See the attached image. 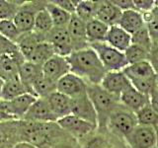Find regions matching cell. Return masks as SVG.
Returning <instances> with one entry per match:
<instances>
[{
	"label": "cell",
	"instance_id": "20",
	"mask_svg": "<svg viewBox=\"0 0 158 148\" xmlns=\"http://www.w3.org/2000/svg\"><path fill=\"white\" fill-rule=\"evenodd\" d=\"M57 120L71 115V99L57 91L44 98Z\"/></svg>",
	"mask_w": 158,
	"mask_h": 148
},
{
	"label": "cell",
	"instance_id": "32",
	"mask_svg": "<svg viewBox=\"0 0 158 148\" xmlns=\"http://www.w3.org/2000/svg\"><path fill=\"white\" fill-rule=\"evenodd\" d=\"M135 117L138 125L151 127H156L158 125V116L153 111L149 103L143 108H141L139 111H137L135 113Z\"/></svg>",
	"mask_w": 158,
	"mask_h": 148
},
{
	"label": "cell",
	"instance_id": "11",
	"mask_svg": "<svg viewBox=\"0 0 158 148\" xmlns=\"http://www.w3.org/2000/svg\"><path fill=\"white\" fill-rule=\"evenodd\" d=\"M25 61L20 51L0 56V79L5 82L19 77L20 65Z\"/></svg>",
	"mask_w": 158,
	"mask_h": 148
},
{
	"label": "cell",
	"instance_id": "6",
	"mask_svg": "<svg viewBox=\"0 0 158 148\" xmlns=\"http://www.w3.org/2000/svg\"><path fill=\"white\" fill-rule=\"evenodd\" d=\"M46 4L47 1H33L23 3L21 5L13 19V22L21 34H26L33 31L35 18L40 10L46 7Z\"/></svg>",
	"mask_w": 158,
	"mask_h": 148
},
{
	"label": "cell",
	"instance_id": "44",
	"mask_svg": "<svg viewBox=\"0 0 158 148\" xmlns=\"http://www.w3.org/2000/svg\"><path fill=\"white\" fill-rule=\"evenodd\" d=\"M111 1L115 4L122 12L127 11V10L135 9L132 0H111Z\"/></svg>",
	"mask_w": 158,
	"mask_h": 148
},
{
	"label": "cell",
	"instance_id": "5",
	"mask_svg": "<svg viewBox=\"0 0 158 148\" xmlns=\"http://www.w3.org/2000/svg\"><path fill=\"white\" fill-rule=\"evenodd\" d=\"M56 123L63 131L76 138L77 140L81 138L85 139L97 130V125L73 115H68L59 118L56 121Z\"/></svg>",
	"mask_w": 158,
	"mask_h": 148
},
{
	"label": "cell",
	"instance_id": "9",
	"mask_svg": "<svg viewBox=\"0 0 158 148\" xmlns=\"http://www.w3.org/2000/svg\"><path fill=\"white\" fill-rule=\"evenodd\" d=\"M56 91L74 99L87 93V83L75 74L69 72L56 82Z\"/></svg>",
	"mask_w": 158,
	"mask_h": 148
},
{
	"label": "cell",
	"instance_id": "43",
	"mask_svg": "<svg viewBox=\"0 0 158 148\" xmlns=\"http://www.w3.org/2000/svg\"><path fill=\"white\" fill-rule=\"evenodd\" d=\"M15 118L10 113L6 101L0 100V122L8 121H14ZM16 121V120H15Z\"/></svg>",
	"mask_w": 158,
	"mask_h": 148
},
{
	"label": "cell",
	"instance_id": "25",
	"mask_svg": "<svg viewBox=\"0 0 158 148\" xmlns=\"http://www.w3.org/2000/svg\"><path fill=\"white\" fill-rule=\"evenodd\" d=\"M41 42H44V39L32 31L30 33L22 34L16 42V46L25 60H29L34 49Z\"/></svg>",
	"mask_w": 158,
	"mask_h": 148
},
{
	"label": "cell",
	"instance_id": "35",
	"mask_svg": "<svg viewBox=\"0 0 158 148\" xmlns=\"http://www.w3.org/2000/svg\"><path fill=\"white\" fill-rule=\"evenodd\" d=\"M0 35L8 41L16 43L22 34L13 22V20H4V21H0Z\"/></svg>",
	"mask_w": 158,
	"mask_h": 148
},
{
	"label": "cell",
	"instance_id": "33",
	"mask_svg": "<svg viewBox=\"0 0 158 148\" xmlns=\"http://www.w3.org/2000/svg\"><path fill=\"white\" fill-rule=\"evenodd\" d=\"M144 24L153 43H158V7H154L151 11L142 14Z\"/></svg>",
	"mask_w": 158,
	"mask_h": 148
},
{
	"label": "cell",
	"instance_id": "49",
	"mask_svg": "<svg viewBox=\"0 0 158 148\" xmlns=\"http://www.w3.org/2000/svg\"><path fill=\"white\" fill-rule=\"evenodd\" d=\"M156 89L158 90V73L156 74Z\"/></svg>",
	"mask_w": 158,
	"mask_h": 148
},
{
	"label": "cell",
	"instance_id": "28",
	"mask_svg": "<svg viewBox=\"0 0 158 148\" xmlns=\"http://www.w3.org/2000/svg\"><path fill=\"white\" fill-rule=\"evenodd\" d=\"M25 93H28L25 89L24 85L20 81L19 77L12 80L5 81L3 83L2 90L0 93V100L3 101H11L13 99L23 95Z\"/></svg>",
	"mask_w": 158,
	"mask_h": 148
},
{
	"label": "cell",
	"instance_id": "1",
	"mask_svg": "<svg viewBox=\"0 0 158 148\" xmlns=\"http://www.w3.org/2000/svg\"><path fill=\"white\" fill-rule=\"evenodd\" d=\"M67 61L70 72L91 85H100L107 73L97 53L90 47L72 51L67 56Z\"/></svg>",
	"mask_w": 158,
	"mask_h": 148
},
{
	"label": "cell",
	"instance_id": "14",
	"mask_svg": "<svg viewBox=\"0 0 158 148\" xmlns=\"http://www.w3.org/2000/svg\"><path fill=\"white\" fill-rule=\"evenodd\" d=\"M71 115L97 125V113L87 93L71 99Z\"/></svg>",
	"mask_w": 158,
	"mask_h": 148
},
{
	"label": "cell",
	"instance_id": "29",
	"mask_svg": "<svg viewBox=\"0 0 158 148\" xmlns=\"http://www.w3.org/2000/svg\"><path fill=\"white\" fill-rule=\"evenodd\" d=\"M54 54H56V52H54L52 44L46 41H44L40 43L36 47L33 53L31 54V56H30L29 60L27 61L33 62L35 64L43 66L44 63H46L49 58L54 56Z\"/></svg>",
	"mask_w": 158,
	"mask_h": 148
},
{
	"label": "cell",
	"instance_id": "27",
	"mask_svg": "<svg viewBox=\"0 0 158 148\" xmlns=\"http://www.w3.org/2000/svg\"><path fill=\"white\" fill-rule=\"evenodd\" d=\"M46 9L52 18L53 28H67L71 19V14L64 11L52 1H47Z\"/></svg>",
	"mask_w": 158,
	"mask_h": 148
},
{
	"label": "cell",
	"instance_id": "19",
	"mask_svg": "<svg viewBox=\"0 0 158 148\" xmlns=\"http://www.w3.org/2000/svg\"><path fill=\"white\" fill-rule=\"evenodd\" d=\"M36 96L30 93H25L23 95L13 99L11 101H6L10 113L16 121H22L24 116L29 111V109L37 100Z\"/></svg>",
	"mask_w": 158,
	"mask_h": 148
},
{
	"label": "cell",
	"instance_id": "50",
	"mask_svg": "<svg viewBox=\"0 0 158 148\" xmlns=\"http://www.w3.org/2000/svg\"><path fill=\"white\" fill-rule=\"evenodd\" d=\"M155 6L158 7V0H155Z\"/></svg>",
	"mask_w": 158,
	"mask_h": 148
},
{
	"label": "cell",
	"instance_id": "2",
	"mask_svg": "<svg viewBox=\"0 0 158 148\" xmlns=\"http://www.w3.org/2000/svg\"><path fill=\"white\" fill-rule=\"evenodd\" d=\"M87 95L97 113V130L107 131V121L112 112L120 105V99L107 92L100 85L87 84Z\"/></svg>",
	"mask_w": 158,
	"mask_h": 148
},
{
	"label": "cell",
	"instance_id": "23",
	"mask_svg": "<svg viewBox=\"0 0 158 148\" xmlns=\"http://www.w3.org/2000/svg\"><path fill=\"white\" fill-rule=\"evenodd\" d=\"M123 72L130 82L135 80H141V79L149 78L156 75V73L147 60L135 64H128L123 70Z\"/></svg>",
	"mask_w": 158,
	"mask_h": 148
},
{
	"label": "cell",
	"instance_id": "47",
	"mask_svg": "<svg viewBox=\"0 0 158 148\" xmlns=\"http://www.w3.org/2000/svg\"><path fill=\"white\" fill-rule=\"evenodd\" d=\"M154 128H155V135H156V146L155 147L158 148V125Z\"/></svg>",
	"mask_w": 158,
	"mask_h": 148
},
{
	"label": "cell",
	"instance_id": "13",
	"mask_svg": "<svg viewBox=\"0 0 158 148\" xmlns=\"http://www.w3.org/2000/svg\"><path fill=\"white\" fill-rule=\"evenodd\" d=\"M120 103L122 106L135 113L149 103V96L143 95L130 83L120 95Z\"/></svg>",
	"mask_w": 158,
	"mask_h": 148
},
{
	"label": "cell",
	"instance_id": "30",
	"mask_svg": "<svg viewBox=\"0 0 158 148\" xmlns=\"http://www.w3.org/2000/svg\"><path fill=\"white\" fill-rule=\"evenodd\" d=\"M56 91V82L43 74L33 85V93L38 98H46Z\"/></svg>",
	"mask_w": 158,
	"mask_h": 148
},
{
	"label": "cell",
	"instance_id": "7",
	"mask_svg": "<svg viewBox=\"0 0 158 148\" xmlns=\"http://www.w3.org/2000/svg\"><path fill=\"white\" fill-rule=\"evenodd\" d=\"M126 141L128 148H155V128L137 125L131 134L126 138Z\"/></svg>",
	"mask_w": 158,
	"mask_h": 148
},
{
	"label": "cell",
	"instance_id": "16",
	"mask_svg": "<svg viewBox=\"0 0 158 148\" xmlns=\"http://www.w3.org/2000/svg\"><path fill=\"white\" fill-rule=\"evenodd\" d=\"M130 83L131 82L128 81V79L123 71H110L107 72L106 75L104 76L100 83V86L104 90L120 99L122 92Z\"/></svg>",
	"mask_w": 158,
	"mask_h": 148
},
{
	"label": "cell",
	"instance_id": "17",
	"mask_svg": "<svg viewBox=\"0 0 158 148\" xmlns=\"http://www.w3.org/2000/svg\"><path fill=\"white\" fill-rule=\"evenodd\" d=\"M121 14V10L110 0L97 1L95 19L106 24L107 26L112 27L115 26V25H118Z\"/></svg>",
	"mask_w": 158,
	"mask_h": 148
},
{
	"label": "cell",
	"instance_id": "37",
	"mask_svg": "<svg viewBox=\"0 0 158 148\" xmlns=\"http://www.w3.org/2000/svg\"><path fill=\"white\" fill-rule=\"evenodd\" d=\"M131 36V43L139 46L148 51H150L153 43L145 26L141 28L140 30H138V31H136L135 33H133Z\"/></svg>",
	"mask_w": 158,
	"mask_h": 148
},
{
	"label": "cell",
	"instance_id": "8",
	"mask_svg": "<svg viewBox=\"0 0 158 148\" xmlns=\"http://www.w3.org/2000/svg\"><path fill=\"white\" fill-rule=\"evenodd\" d=\"M44 41L52 44L54 52L57 56L67 57L73 51L67 28H52V31L46 36Z\"/></svg>",
	"mask_w": 158,
	"mask_h": 148
},
{
	"label": "cell",
	"instance_id": "42",
	"mask_svg": "<svg viewBox=\"0 0 158 148\" xmlns=\"http://www.w3.org/2000/svg\"><path fill=\"white\" fill-rule=\"evenodd\" d=\"M147 61L149 62L151 67L153 68V70L157 74L158 73V43L152 44L149 53H148Z\"/></svg>",
	"mask_w": 158,
	"mask_h": 148
},
{
	"label": "cell",
	"instance_id": "39",
	"mask_svg": "<svg viewBox=\"0 0 158 148\" xmlns=\"http://www.w3.org/2000/svg\"><path fill=\"white\" fill-rule=\"evenodd\" d=\"M19 49L16 46V43L8 41L3 36L0 35V56L3 54H11L18 52Z\"/></svg>",
	"mask_w": 158,
	"mask_h": 148
},
{
	"label": "cell",
	"instance_id": "40",
	"mask_svg": "<svg viewBox=\"0 0 158 148\" xmlns=\"http://www.w3.org/2000/svg\"><path fill=\"white\" fill-rule=\"evenodd\" d=\"M132 2L135 10L140 12L141 14L149 12L155 7L154 0H132Z\"/></svg>",
	"mask_w": 158,
	"mask_h": 148
},
{
	"label": "cell",
	"instance_id": "22",
	"mask_svg": "<svg viewBox=\"0 0 158 148\" xmlns=\"http://www.w3.org/2000/svg\"><path fill=\"white\" fill-rule=\"evenodd\" d=\"M105 43L118 51L125 52L131 43V36L118 25H115L109 28Z\"/></svg>",
	"mask_w": 158,
	"mask_h": 148
},
{
	"label": "cell",
	"instance_id": "26",
	"mask_svg": "<svg viewBox=\"0 0 158 148\" xmlns=\"http://www.w3.org/2000/svg\"><path fill=\"white\" fill-rule=\"evenodd\" d=\"M52 28L53 25H52V18L49 16L48 12L47 11L46 7H44L40 10L36 18H35L33 32L44 41L46 39V36L52 31Z\"/></svg>",
	"mask_w": 158,
	"mask_h": 148
},
{
	"label": "cell",
	"instance_id": "41",
	"mask_svg": "<svg viewBox=\"0 0 158 148\" xmlns=\"http://www.w3.org/2000/svg\"><path fill=\"white\" fill-rule=\"evenodd\" d=\"M52 2L57 5V6L60 7L61 9H63L64 11L73 15V14H75L76 5L78 1H75V0H53Z\"/></svg>",
	"mask_w": 158,
	"mask_h": 148
},
{
	"label": "cell",
	"instance_id": "31",
	"mask_svg": "<svg viewBox=\"0 0 158 148\" xmlns=\"http://www.w3.org/2000/svg\"><path fill=\"white\" fill-rule=\"evenodd\" d=\"M96 7L97 1H91V0H80L77 2L75 15L79 17L83 22L88 23L91 20L95 19L96 15Z\"/></svg>",
	"mask_w": 158,
	"mask_h": 148
},
{
	"label": "cell",
	"instance_id": "46",
	"mask_svg": "<svg viewBox=\"0 0 158 148\" xmlns=\"http://www.w3.org/2000/svg\"><path fill=\"white\" fill-rule=\"evenodd\" d=\"M12 148H39V147L35 146L32 143H29L27 141H19Z\"/></svg>",
	"mask_w": 158,
	"mask_h": 148
},
{
	"label": "cell",
	"instance_id": "3",
	"mask_svg": "<svg viewBox=\"0 0 158 148\" xmlns=\"http://www.w3.org/2000/svg\"><path fill=\"white\" fill-rule=\"evenodd\" d=\"M137 125L135 113L118 105L112 112L107 121V131L120 139H125Z\"/></svg>",
	"mask_w": 158,
	"mask_h": 148
},
{
	"label": "cell",
	"instance_id": "4",
	"mask_svg": "<svg viewBox=\"0 0 158 148\" xmlns=\"http://www.w3.org/2000/svg\"><path fill=\"white\" fill-rule=\"evenodd\" d=\"M89 47L97 53L107 72L123 71L128 65L125 53L112 47L105 42L91 43Z\"/></svg>",
	"mask_w": 158,
	"mask_h": 148
},
{
	"label": "cell",
	"instance_id": "34",
	"mask_svg": "<svg viewBox=\"0 0 158 148\" xmlns=\"http://www.w3.org/2000/svg\"><path fill=\"white\" fill-rule=\"evenodd\" d=\"M123 53H125V56L128 64H135L137 62L146 61L148 59L149 51L139 46L131 43V46L126 49Z\"/></svg>",
	"mask_w": 158,
	"mask_h": 148
},
{
	"label": "cell",
	"instance_id": "18",
	"mask_svg": "<svg viewBox=\"0 0 158 148\" xmlns=\"http://www.w3.org/2000/svg\"><path fill=\"white\" fill-rule=\"evenodd\" d=\"M43 75L42 66L35 64L33 62H30L25 60L19 68V79L21 83L24 85L25 89L27 90L28 93H33V85L36 82L40 76ZM35 96V95H34Z\"/></svg>",
	"mask_w": 158,
	"mask_h": 148
},
{
	"label": "cell",
	"instance_id": "38",
	"mask_svg": "<svg viewBox=\"0 0 158 148\" xmlns=\"http://www.w3.org/2000/svg\"><path fill=\"white\" fill-rule=\"evenodd\" d=\"M48 148H82V146L79 143V140L65 133L62 137L53 142Z\"/></svg>",
	"mask_w": 158,
	"mask_h": 148
},
{
	"label": "cell",
	"instance_id": "21",
	"mask_svg": "<svg viewBox=\"0 0 158 148\" xmlns=\"http://www.w3.org/2000/svg\"><path fill=\"white\" fill-rule=\"evenodd\" d=\"M118 26L130 35H132L145 26L143 15L135 9L123 11L118 22Z\"/></svg>",
	"mask_w": 158,
	"mask_h": 148
},
{
	"label": "cell",
	"instance_id": "48",
	"mask_svg": "<svg viewBox=\"0 0 158 148\" xmlns=\"http://www.w3.org/2000/svg\"><path fill=\"white\" fill-rule=\"evenodd\" d=\"M3 81L1 80V79H0V93H1V90H2V86H3Z\"/></svg>",
	"mask_w": 158,
	"mask_h": 148
},
{
	"label": "cell",
	"instance_id": "36",
	"mask_svg": "<svg viewBox=\"0 0 158 148\" xmlns=\"http://www.w3.org/2000/svg\"><path fill=\"white\" fill-rule=\"evenodd\" d=\"M23 2L0 0V21L13 20Z\"/></svg>",
	"mask_w": 158,
	"mask_h": 148
},
{
	"label": "cell",
	"instance_id": "24",
	"mask_svg": "<svg viewBox=\"0 0 158 148\" xmlns=\"http://www.w3.org/2000/svg\"><path fill=\"white\" fill-rule=\"evenodd\" d=\"M109 28L110 27L97 19H93L86 23V37L89 46L91 43L105 42Z\"/></svg>",
	"mask_w": 158,
	"mask_h": 148
},
{
	"label": "cell",
	"instance_id": "45",
	"mask_svg": "<svg viewBox=\"0 0 158 148\" xmlns=\"http://www.w3.org/2000/svg\"><path fill=\"white\" fill-rule=\"evenodd\" d=\"M149 104L151 108L153 109V111L156 113V115L158 116V90L155 89L150 95H149Z\"/></svg>",
	"mask_w": 158,
	"mask_h": 148
},
{
	"label": "cell",
	"instance_id": "12",
	"mask_svg": "<svg viewBox=\"0 0 158 148\" xmlns=\"http://www.w3.org/2000/svg\"><path fill=\"white\" fill-rule=\"evenodd\" d=\"M67 31L70 36L73 51L89 47V43L86 37V23L83 22L75 14L71 15L70 22L67 26Z\"/></svg>",
	"mask_w": 158,
	"mask_h": 148
},
{
	"label": "cell",
	"instance_id": "10",
	"mask_svg": "<svg viewBox=\"0 0 158 148\" xmlns=\"http://www.w3.org/2000/svg\"><path fill=\"white\" fill-rule=\"evenodd\" d=\"M22 121L34 122H56L57 118L53 115L46 99L37 98Z\"/></svg>",
	"mask_w": 158,
	"mask_h": 148
},
{
	"label": "cell",
	"instance_id": "15",
	"mask_svg": "<svg viewBox=\"0 0 158 148\" xmlns=\"http://www.w3.org/2000/svg\"><path fill=\"white\" fill-rule=\"evenodd\" d=\"M42 70L46 77L57 82L59 79L70 72V67L67 61V57L54 54L46 63H44Z\"/></svg>",
	"mask_w": 158,
	"mask_h": 148
},
{
	"label": "cell",
	"instance_id": "51",
	"mask_svg": "<svg viewBox=\"0 0 158 148\" xmlns=\"http://www.w3.org/2000/svg\"><path fill=\"white\" fill-rule=\"evenodd\" d=\"M155 148H156V147H155Z\"/></svg>",
	"mask_w": 158,
	"mask_h": 148
}]
</instances>
